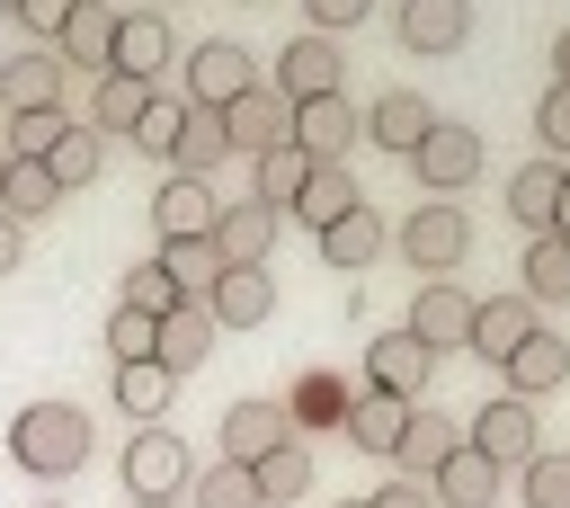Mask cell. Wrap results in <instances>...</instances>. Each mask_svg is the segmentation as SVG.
I'll return each mask as SVG.
<instances>
[{"label": "cell", "mask_w": 570, "mask_h": 508, "mask_svg": "<svg viewBox=\"0 0 570 508\" xmlns=\"http://www.w3.org/2000/svg\"><path fill=\"white\" fill-rule=\"evenodd\" d=\"M9 463L36 472V481H71V472L89 463V410H71V401H27V410L9 419Z\"/></svg>", "instance_id": "cell-1"}, {"label": "cell", "mask_w": 570, "mask_h": 508, "mask_svg": "<svg viewBox=\"0 0 570 508\" xmlns=\"http://www.w3.org/2000/svg\"><path fill=\"white\" fill-rule=\"evenodd\" d=\"M463 250H472V223H463V205H445V196H428V205L401 223V258L419 267V285H428V276H454Z\"/></svg>", "instance_id": "cell-2"}, {"label": "cell", "mask_w": 570, "mask_h": 508, "mask_svg": "<svg viewBox=\"0 0 570 508\" xmlns=\"http://www.w3.org/2000/svg\"><path fill=\"white\" fill-rule=\"evenodd\" d=\"M258 89V62H249V45H232V36H205V45H187V107H232V98H249Z\"/></svg>", "instance_id": "cell-3"}, {"label": "cell", "mask_w": 570, "mask_h": 508, "mask_svg": "<svg viewBox=\"0 0 570 508\" xmlns=\"http://www.w3.org/2000/svg\"><path fill=\"white\" fill-rule=\"evenodd\" d=\"M463 446H472V455H490L499 472H517L525 455H543V428H534V401H517V392H499V401H481V410H472V428H463Z\"/></svg>", "instance_id": "cell-4"}, {"label": "cell", "mask_w": 570, "mask_h": 508, "mask_svg": "<svg viewBox=\"0 0 570 508\" xmlns=\"http://www.w3.org/2000/svg\"><path fill=\"white\" fill-rule=\"evenodd\" d=\"M187 472H196V455H187L178 428H134V446H125V490L134 499H178Z\"/></svg>", "instance_id": "cell-5"}, {"label": "cell", "mask_w": 570, "mask_h": 508, "mask_svg": "<svg viewBox=\"0 0 570 508\" xmlns=\"http://www.w3.org/2000/svg\"><path fill=\"white\" fill-rule=\"evenodd\" d=\"M338 71H347V53H338V36H294V45H276V98L285 107H303V98H338Z\"/></svg>", "instance_id": "cell-6"}, {"label": "cell", "mask_w": 570, "mask_h": 508, "mask_svg": "<svg viewBox=\"0 0 570 508\" xmlns=\"http://www.w3.org/2000/svg\"><path fill=\"white\" fill-rule=\"evenodd\" d=\"M410 169H419V187H428V196H463V187L481 178V134L436 116V125H428V143L410 152Z\"/></svg>", "instance_id": "cell-7"}, {"label": "cell", "mask_w": 570, "mask_h": 508, "mask_svg": "<svg viewBox=\"0 0 570 508\" xmlns=\"http://www.w3.org/2000/svg\"><path fill=\"white\" fill-rule=\"evenodd\" d=\"M401 330H410V339H419L428 356H445V348H472V294H463L454 276H428Z\"/></svg>", "instance_id": "cell-8"}, {"label": "cell", "mask_w": 570, "mask_h": 508, "mask_svg": "<svg viewBox=\"0 0 570 508\" xmlns=\"http://www.w3.org/2000/svg\"><path fill=\"white\" fill-rule=\"evenodd\" d=\"M276 205H258V196H232L223 214H214V258L223 267H267V250H276Z\"/></svg>", "instance_id": "cell-9"}, {"label": "cell", "mask_w": 570, "mask_h": 508, "mask_svg": "<svg viewBox=\"0 0 570 508\" xmlns=\"http://www.w3.org/2000/svg\"><path fill=\"white\" fill-rule=\"evenodd\" d=\"M223 143L258 160V152H276V143H294V107H285V98H276V89L258 80L249 98H232V107H223Z\"/></svg>", "instance_id": "cell-10"}, {"label": "cell", "mask_w": 570, "mask_h": 508, "mask_svg": "<svg viewBox=\"0 0 570 508\" xmlns=\"http://www.w3.org/2000/svg\"><path fill=\"white\" fill-rule=\"evenodd\" d=\"M428 348L410 339V330H392V339H365V392H392V401H419L428 392Z\"/></svg>", "instance_id": "cell-11"}, {"label": "cell", "mask_w": 570, "mask_h": 508, "mask_svg": "<svg viewBox=\"0 0 570 508\" xmlns=\"http://www.w3.org/2000/svg\"><path fill=\"white\" fill-rule=\"evenodd\" d=\"M276 446H285V410L276 401H232L223 428H214V455L223 463H267Z\"/></svg>", "instance_id": "cell-12"}, {"label": "cell", "mask_w": 570, "mask_h": 508, "mask_svg": "<svg viewBox=\"0 0 570 508\" xmlns=\"http://www.w3.org/2000/svg\"><path fill=\"white\" fill-rule=\"evenodd\" d=\"M428 125H436V107H428L419 89H383V98L365 107V143H374V152H401V160L428 143Z\"/></svg>", "instance_id": "cell-13"}, {"label": "cell", "mask_w": 570, "mask_h": 508, "mask_svg": "<svg viewBox=\"0 0 570 508\" xmlns=\"http://www.w3.org/2000/svg\"><path fill=\"white\" fill-rule=\"evenodd\" d=\"M205 312H214V330H258L276 312V276L267 267H223L214 294H205Z\"/></svg>", "instance_id": "cell-14"}, {"label": "cell", "mask_w": 570, "mask_h": 508, "mask_svg": "<svg viewBox=\"0 0 570 508\" xmlns=\"http://www.w3.org/2000/svg\"><path fill=\"white\" fill-rule=\"evenodd\" d=\"M534 330H543V321H534L525 294H490V303H472V356H490V365H508Z\"/></svg>", "instance_id": "cell-15"}, {"label": "cell", "mask_w": 570, "mask_h": 508, "mask_svg": "<svg viewBox=\"0 0 570 508\" xmlns=\"http://www.w3.org/2000/svg\"><path fill=\"white\" fill-rule=\"evenodd\" d=\"M169 53H178L169 18H160V9H125V18H116V62H107V71H125V80H151Z\"/></svg>", "instance_id": "cell-16"}, {"label": "cell", "mask_w": 570, "mask_h": 508, "mask_svg": "<svg viewBox=\"0 0 570 508\" xmlns=\"http://www.w3.org/2000/svg\"><path fill=\"white\" fill-rule=\"evenodd\" d=\"M214 178H169L160 196H151V223H160V241H214Z\"/></svg>", "instance_id": "cell-17"}, {"label": "cell", "mask_w": 570, "mask_h": 508, "mask_svg": "<svg viewBox=\"0 0 570 508\" xmlns=\"http://www.w3.org/2000/svg\"><path fill=\"white\" fill-rule=\"evenodd\" d=\"M410 410H419V401H392V392H356L338 428H347V446H356V455H383V463H392V455H401V428H410Z\"/></svg>", "instance_id": "cell-18"}, {"label": "cell", "mask_w": 570, "mask_h": 508, "mask_svg": "<svg viewBox=\"0 0 570 508\" xmlns=\"http://www.w3.org/2000/svg\"><path fill=\"white\" fill-rule=\"evenodd\" d=\"M472 0H401V45L410 53H463Z\"/></svg>", "instance_id": "cell-19"}, {"label": "cell", "mask_w": 570, "mask_h": 508, "mask_svg": "<svg viewBox=\"0 0 570 508\" xmlns=\"http://www.w3.org/2000/svg\"><path fill=\"white\" fill-rule=\"evenodd\" d=\"M499 481H508V472H499L490 455L454 446V455L436 463V481H428V490H436V508H499Z\"/></svg>", "instance_id": "cell-20"}, {"label": "cell", "mask_w": 570, "mask_h": 508, "mask_svg": "<svg viewBox=\"0 0 570 508\" xmlns=\"http://www.w3.org/2000/svg\"><path fill=\"white\" fill-rule=\"evenodd\" d=\"M356 205H365V187L347 178V160H321L285 214H294V223H312V232H330V223H338V214H356Z\"/></svg>", "instance_id": "cell-21"}, {"label": "cell", "mask_w": 570, "mask_h": 508, "mask_svg": "<svg viewBox=\"0 0 570 508\" xmlns=\"http://www.w3.org/2000/svg\"><path fill=\"white\" fill-rule=\"evenodd\" d=\"M454 446H463V428H454L445 410H410V428H401V455H392V463H401V481H436V463H445Z\"/></svg>", "instance_id": "cell-22"}, {"label": "cell", "mask_w": 570, "mask_h": 508, "mask_svg": "<svg viewBox=\"0 0 570 508\" xmlns=\"http://www.w3.org/2000/svg\"><path fill=\"white\" fill-rule=\"evenodd\" d=\"M116 18H125V9H107V0H80V9L62 18V36H53V45H62V62H80V71H107V62H116Z\"/></svg>", "instance_id": "cell-23"}, {"label": "cell", "mask_w": 570, "mask_h": 508, "mask_svg": "<svg viewBox=\"0 0 570 508\" xmlns=\"http://www.w3.org/2000/svg\"><path fill=\"white\" fill-rule=\"evenodd\" d=\"M294 143H303L312 160H347V143H356V107H347V98H303V107H294Z\"/></svg>", "instance_id": "cell-24"}, {"label": "cell", "mask_w": 570, "mask_h": 508, "mask_svg": "<svg viewBox=\"0 0 570 508\" xmlns=\"http://www.w3.org/2000/svg\"><path fill=\"white\" fill-rule=\"evenodd\" d=\"M223 160H232L223 116H214V107H187V125H178V143H169V178H214Z\"/></svg>", "instance_id": "cell-25"}, {"label": "cell", "mask_w": 570, "mask_h": 508, "mask_svg": "<svg viewBox=\"0 0 570 508\" xmlns=\"http://www.w3.org/2000/svg\"><path fill=\"white\" fill-rule=\"evenodd\" d=\"M214 356V312L205 303H178L169 321H160V348H151V365H169V374H196Z\"/></svg>", "instance_id": "cell-26"}, {"label": "cell", "mask_w": 570, "mask_h": 508, "mask_svg": "<svg viewBox=\"0 0 570 508\" xmlns=\"http://www.w3.org/2000/svg\"><path fill=\"white\" fill-rule=\"evenodd\" d=\"M499 374H508V392H517V401H534V392H552V383H570V339H552V330H534V339H525V348H517V356H508Z\"/></svg>", "instance_id": "cell-27"}, {"label": "cell", "mask_w": 570, "mask_h": 508, "mask_svg": "<svg viewBox=\"0 0 570 508\" xmlns=\"http://www.w3.org/2000/svg\"><path fill=\"white\" fill-rule=\"evenodd\" d=\"M0 98L27 116V107H53L62 98V53H9L0 62Z\"/></svg>", "instance_id": "cell-28"}, {"label": "cell", "mask_w": 570, "mask_h": 508, "mask_svg": "<svg viewBox=\"0 0 570 508\" xmlns=\"http://www.w3.org/2000/svg\"><path fill=\"white\" fill-rule=\"evenodd\" d=\"M561 169H570V160H525V169L508 178V214H517L525 232H552V205H561Z\"/></svg>", "instance_id": "cell-29"}, {"label": "cell", "mask_w": 570, "mask_h": 508, "mask_svg": "<svg viewBox=\"0 0 570 508\" xmlns=\"http://www.w3.org/2000/svg\"><path fill=\"white\" fill-rule=\"evenodd\" d=\"M53 205H62V187H53L45 160H9V169H0V214H9V223H36V214H53Z\"/></svg>", "instance_id": "cell-30"}, {"label": "cell", "mask_w": 570, "mask_h": 508, "mask_svg": "<svg viewBox=\"0 0 570 508\" xmlns=\"http://www.w3.org/2000/svg\"><path fill=\"white\" fill-rule=\"evenodd\" d=\"M169 392H178V374L169 365H116V410H134V428H160V410H169Z\"/></svg>", "instance_id": "cell-31"}, {"label": "cell", "mask_w": 570, "mask_h": 508, "mask_svg": "<svg viewBox=\"0 0 570 508\" xmlns=\"http://www.w3.org/2000/svg\"><path fill=\"white\" fill-rule=\"evenodd\" d=\"M249 481H258V508H294V499H312V455L285 437L267 463H249Z\"/></svg>", "instance_id": "cell-32"}, {"label": "cell", "mask_w": 570, "mask_h": 508, "mask_svg": "<svg viewBox=\"0 0 570 508\" xmlns=\"http://www.w3.org/2000/svg\"><path fill=\"white\" fill-rule=\"evenodd\" d=\"M312 169H321V160H312V152H303V143H276V152H258V187H249V196H258V205H276V214H285V205H294V196H303V178H312Z\"/></svg>", "instance_id": "cell-33"}, {"label": "cell", "mask_w": 570, "mask_h": 508, "mask_svg": "<svg viewBox=\"0 0 570 508\" xmlns=\"http://www.w3.org/2000/svg\"><path fill=\"white\" fill-rule=\"evenodd\" d=\"M374 250H383V214H374V205H356V214H338V223L321 232V258H330V267H374Z\"/></svg>", "instance_id": "cell-34"}, {"label": "cell", "mask_w": 570, "mask_h": 508, "mask_svg": "<svg viewBox=\"0 0 570 508\" xmlns=\"http://www.w3.org/2000/svg\"><path fill=\"white\" fill-rule=\"evenodd\" d=\"M187 508H258V481H249V463H205V472H187V490H178Z\"/></svg>", "instance_id": "cell-35"}, {"label": "cell", "mask_w": 570, "mask_h": 508, "mask_svg": "<svg viewBox=\"0 0 570 508\" xmlns=\"http://www.w3.org/2000/svg\"><path fill=\"white\" fill-rule=\"evenodd\" d=\"M525 303H570V241L561 232H534V250H525Z\"/></svg>", "instance_id": "cell-36"}, {"label": "cell", "mask_w": 570, "mask_h": 508, "mask_svg": "<svg viewBox=\"0 0 570 508\" xmlns=\"http://www.w3.org/2000/svg\"><path fill=\"white\" fill-rule=\"evenodd\" d=\"M151 98H160L151 80H125V71H98V107H89V125H116V134H134Z\"/></svg>", "instance_id": "cell-37"}, {"label": "cell", "mask_w": 570, "mask_h": 508, "mask_svg": "<svg viewBox=\"0 0 570 508\" xmlns=\"http://www.w3.org/2000/svg\"><path fill=\"white\" fill-rule=\"evenodd\" d=\"M160 267L178 276V294H187V303H205V294H214V276H223L214 241H160Z\"/></svg>", "instance_id": "cell-38"}, {"label": "cell", "mask_w": 570, "mask_h": 508, "mask_svg": "<svg viewBox=\"0 0 570 508\" xmlns=\"http://www.w3.org/2000/svg\"><path fill=\"white\" fill-rule=\"evenodd\" d=\"M116 303H134V312H151V321H169L187 294H178V276L160 267V258H142V267H125V285H116Z\"/></svg>", "instance_id": "cell-39"}, {"label": "cell", "mask_w": 570, "mask_h": 508, "mask_svg": "<svg viewBox=\"0 0 570 508\" xmlns=\"http://www.w3.org/2000/svg\"><path fill=\"white\" fill-rule=\"evenodd\" d=\"M98 160H107V152H98V134H89V125H71V134L45 152V169H53V187H62V196H71V187H89V178H98Z\"/></svg>", "instance_id": "cell-40"}, {"label": "cell", "mask_w": 570, "mask_h": 508, "mask_svg": "<svg viewBox=\"0 0 570 508\" xmlns=\"http://www.w3.org/2000/svg\"><path fill=\"white\" fill-rule=\"evenodd\" d=\"M517 499L525 508H570V455H525L517 463Z\"/></svg>", "instance_id": "cell-41"}, {"label": "cell", "mask_w": 570, "mask_h": 508, "mask_svg": "<svg viewBox=\"0 0 570 508\" xmlns=\"http://www.w3.org/2000/svg\"><path fill=\"white\" fill-rule=\"evenodd\" d=\"M62 134H71V116H62V107H27V116L9 125V143H0V152H9V160H45Z\"/></svg>", "instance_id": "cell-42"}, {"label": "cell", "mask_w": 570, "mask_h": 508, "mask_svg": "<svg viewBox=\"0 0 570 508\" xmlns=\"http://www.w3.org/2000/svg\"><path fill=\"white\" fill-rule=\"evenodd\" d=\"M107 348H116V365H142V356L160 348V321L134 312V303H116V312H107Z\"/></svg>", "instance_id": "cell-43"}, {"label": "cell", "mask_w": 570, "mask_h": 508, "mask_svg": "<svg viewBox=\"0 0 570 508\" xmlns=\"http://www.w3.org/2000/svg\"><path fill=\"white\" fill-rule=\"evenodd\" d=\"M178 125H187V98H151V107H142V125H134V143H142L151 160H169V143H178Z\"/></svg>", "instance_id": "cell-44"}, {"label": "cell", "mask_w": 570, "mask_h": 508, "mask_svg": "<svg viewBox=\"0 0 570 508\" xmlns=\"http://www.w3.org/2000/svg\"><path fill=\"white\" fill-rule=\"evenodd\" d=\"M534 134H543V160H561V152H570V80H552V89H543Z\"/></svg>", "instance_id": "cell-45"}, {"label": "cell", "mask_w": 570, "mask_h": 508, "mask_svg": "<svg viewBox=\"0 0 570 508\" xmlns=\"http://www.w3.org/2000/svg\"><path fill=\"white\" fill-rule=\"evenodd\" d=\"M294 419H303V428H338V419H347V392H338L330 374H312V383H303V410H294Z\"/></svg>", "instance_id": "cell-46"}, {"label": "cell", "mask_w": 570, "mask_h": 508, "mask_svg": "<svg viewBox=\"0 0 570 508\" xmlns=\"http://www.w3.org/2000/svg\"><path fill=\"white\" fill-rule=\"evenodd\" d=\"M303 18H312V36H347L374 18V0H303Z\"/></svg>", "instance_id": "cell-47"}, {"label": "cell", "mask_w": 570, "mask_h": 508, "mask_svg": "<svg viewBox=\"0 0 570 508\" xmlns=\"http://www.w3.org/2000/svg\"><path fill=\"white\" fill-rule=\"evenodd\" d=\"M71 9H80V0H18V27H27V36H62Z\"/></svg>", "instance_id": "cell-48"}, {"label": "cell", "mask_w": 570, "mask_h": 508, "mask_svg": "<svg viewBox=\"0 0 570 508\" xmlns=\"http://www.w3.org/2000/svg\"><path fill=\"white\" fill-rule=\"evenodd\" d=\"M365 508H436V490H428V481H383Z\"/></svg>", "instance_id": "cell-49"}, {"label": "cell", "mask_w": 570, "mask_h": 508, "mask_svg": "<svg viewBox=\"0 0 570 508\" xmlns=\"http://www.w3.org/2000/svg\"><path fill=\"white\" fill-rule=\"evenodd\" d=\"M18 258H27V241H18V223H9V214H0V276H9V267H18Z\"/></svg>", "instance_id": "cell-50"}, {"label": "cell", "mask_w": 570, "mask_h": 508, "mask_svg": "<svg viewBox=\"0 0 570 508\" xmlns=\"http://www.w3.org/2000/svg\"><path fill=\"white\" fill-rule=\"evenodd\" d=\"M552 80H570V27L552 36Z\"/></svg>", "instance_id": "cell-51"}, {"label": "cell", "mask_w": 570, "mask_h": 508, "mask_svg": "<svg viewBox=\"0 0 570 508\" xmlns=\"http://www.w3.org/2000/svg\"><path fill=\"white\" fill-rule=\"evenodd\" d=\"M552 232L570 241V169H561V205H552Z\"/></svg>", "instance_id": "cell-52"}, {"label": "cell", "mask_w": 570, "mask_h": 508, "mask_svg": "<svg viewBox=\"0 0 570 508\" xmlns=\"http://www.w3.org/2000/svg\"><path fill=\"white\" fill-rule=\"evenodd\" d=\"M125 508H178V499H125Z\"/></svg>", "instance_id": "cell-53"}, {"label": "cell", "mask_w": 570, "mask_h": 508, "mask_svg": "<svg viewBox=\"0 0 570 508\" xmlns=\"http://www.w3.org/2000/svg\"><path fill=\"white\" fill-rule=\"evenodd\" d=\"M0 9H9V18H18V0H0Z\"/></svg>", "instance_id": "cell-54"}, {"label": "cell", "mask_w": 570, "mask_h": 508, "mask_svg": "<svg viewBox=\"0 0 570 508\" xmlns=\"http://www.w3.org/2000/svg\"><path fill=\"white\" fill-rule=\"evenodd\" d=\"M338 508H365V499H338Z\"/></svg>", "instance_id": "cell-55"}, {"label": "cell", "mask_w": 570, "mask_h": 508, "mask_svg": "<svg viewBox=\"0 0 570 508\" xmlns=\"http://www.w3.org/2000/svg\"><path fill=\"white\" fill-rule=\"evenodd\" d=\"M0 169H9V152H0Z\"/></svg>", "instance_id": "cell-56"}, {"label": "cell", "mask_w": 570, "mask_h": 508, "mask_svg": "<svg viewBox=\"0 0 570 508\" xmlns=\"http://www.w3.org/2000/svg\"><path fill=\"white\" fill-rule=\"evenodd\" d=\"M45 508H62V499H45Z\"/></svg>", "instance_id": "cell-57"}]
</instances>
